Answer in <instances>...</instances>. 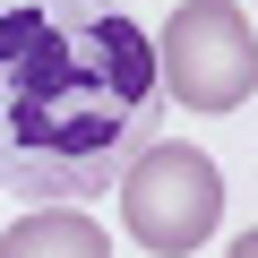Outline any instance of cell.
I'll return each instance as SVG.
<instances>
[{"label": "cell", "instance_id": "cell-2", "mask_svg": "<svg viewBox=\"0 0 258 258\" xmlns=\"http://www.w3.org/2000/svg\"><path fill=\"white\" fill-rule=\"evenodd\" d=\"M120 224H129V241L155 249V258L207 249L215 224H224V172H215V155L189 147V138L138 147L120 164Z\"/></svg>", "mask_w": 258, "mask_h": 258}, {"label": "cell", "instance_id": "cell-5", "mask_svg": "<svg viewBox=\"0 0 258 258\" xmlns=\"http://www.w3.org/2000/svg\"><path fill=\"white\" fill-rule=\"evenodd\" d=\"M224 258H258V224H249V232H241V241H232Z\"/></svg>", "mask_w": 258, "mask_h": 258}, {"label": "cell", "instance_id": "cell-4", "mask_svg": "<svg viewBox=\"0 0 258 258\" xmlns=\"http://www.w3.org/2000/svg\"><path fill=\"white\" fill-rule=\"evenodd\" d=\"M0 258H112V241L86 207H26L0 232Z\"/></svg>", "mask_w": 258, "mask_h": 258}, {"label": "cell", "instance_id": "cell-1", "mask_svg": "<svg viewBox=\"0 0 258 258\" xmlns=\"http://www.w3.org/2000/svg\"><path fill=\"white\" fill-rule=\"evenodd\" d=\"M155 43L120 0H0V181L78 207L155 120Z\"/></svg>", "mask_w": 258, "mask_h": 258}, {"label": "cell", "instance_id": "cell-3", "mask_svg": "<svg viewBox=\"0 0 258 258\" xmlns=\"http://www.w3.org/2000/svg\"><path fill=\"white\" fill-rule=\"evenodd\" d=\"M155 43V86H172V103L189 112H241L258 95V26L232 0H181Z\"/></svg>", "mask_w": 258, "mask_h": 258}]
</instances>
